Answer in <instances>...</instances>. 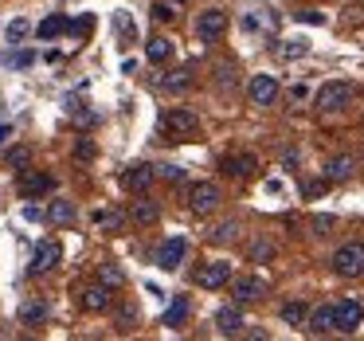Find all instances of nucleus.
I'll return each mask as SVG.
<instances>
[{"mask_svg":"<svg viewBox=\"0 0 364 341\" xmlns=\"http://www.w3.org/2000/svg\"><path fill=\"white\" fill-rule=\"evenodd\" d=\"M306 51H309V43H306V40H290L282 51H278V56H282V59H301Z\"/></svg>","mask_w":364,"mask_h":341,"instance_id":"7c9ffc66","label":"nucleus"},{"mask_svg":"<svg viewBox=\"0 0 364 341\" xmlns=\"http://www.w3.org/2000/svg\"><path fill=\"white\" fill-rule=\"evenodd\" d=\"M102 283L106 286H126V271L118 263H102Z\"/></svg>","mask_w":364,"mask_h":341,"instance_id":"bb28decb","label":"nucleus"},{"mask_svg":"<svg viewBox=\"0 0 364 341\" xmlns=\"http://www.w3.org/2000/svg\"><path fill=\"white\" fill-rule=\"evenodd\" d=\"M251 255H255V259H270V255H274V247H270V243H255Z\"/></svg>","mask_w":364,"mask_h":341,"instance_id":"ea45409f","label":"nucleus"},{"mask_svg":"<svg viewBox=\"0 0 364 341\" xmlns=\"http://www.w3.org/2000/svg\"><path fill=\"white\" fill-rule=\"evenodd\" d=\"M262 290H267V286H262V278H255V275H231V298L239 302V306H243V302H259L262 298Z\"/></svg>","mask_w":364,"mask_h":341,"instance_id":"9b49d317","label":"nucleus"},{"mask_svg":"<svg viewBox=\"0 0 364 341\" xmlns=\"http://www.w3.org/2000/svg\"><path fill=\"white\" fill-rule=\"evenodd\" d=\"M153 177H157V165H134V169H126V173H122V189L145 192L153 184Z\"/></svg>","mask_w":364,"mask_h":341,"instance_id":"2eb2a0df","label":"nucleus"},{"mask_svg":"<svg viewBox=\"0 0 364 341\" xmlns=\"http://www.w3.org/2000/svg\"><path fill=\"white\" fill-rule=\"evenodd\" d=\"M325 189H329V181H325V177H321V181H309L306 184V196H321Z\"/></svg>","mask_w":364,"mask_h":341,"instance_id":"4c0bfd02","label":"nucleus"},{"mask_svg":"<svg viewBox=\"0 0 364 341\" xmlns=\"http://www.w3.org/2000/svg\"><path fill=\"white\" fill-rule=\"evenodd\" d=\"M235 236H239V224H235V220H228V224H220V228L212 231V243H231Z\"/></svg>","mask_w":364,"mask_h":341,"instance_id":"c85d7f7f","label":"nucleus"},{"mask_svg":"<svg viewBox=\"0 0 364 341\" xmlns=\"http://www.w3.org/2000/svg\"><path fill=\"white\" fill-rule=\"evenodd\" d=\"M255 169H259V161L251 153H231V157H223V173L228 177H251Z\"/></svg>","mask_w":364,"mask_h":341,"instance_id":"f3484780","label":"nucleus"},{"mask_svg":"<svg viewBox=\"0 0 364 341\" xmlns=\"http://www.w3.org/2000/svg\"><path fill=\"white\" fill-rule=\"evenodd\" d=\"M71 32H75V36H82V32H95V16H79V20L71 24Z\"/></svg>","mask_w":364,"mask_h":341,"instance_id":"c9c22d12","label":"nucleus"},{"mask_svg":"<svg viewBox=\"0 0 364 341\" xmlns=\"http://www.w3.org/2000/svg\"><path fill=\"white\" fill-rule=\"evenodd\" d=\"M161 87H165L168 95H181V90L192 87V75H188V71H168L165 79H161Z\"/></svg>","mask_w":364,"mask_h":341,"instance_id":"b1692460","label":"nucleus"},{"mask_svg":"<svg viewBox=\"0 0 364 341\" xmlns=\"http://www.w3.org/2000/svg\"><path fill=\"white\" fill-rule=\"evenodd\" d=\"M278 318H282L286 325H306V318H309V306H306V302H286V306L278 310Z\"/></svg>","mask_w":364,"mask_h":341,"instance_id":"4be33fe9","label":"nucleus"},{"mask_svg":"<svg viewBox=\"0 0 364 341\" xmlns=\"http://www.w3.org/2000/svg\"><path fill=\"white\" fill-rule=\"evenodd\" d=\"M157 177H165V181L181 184V181H184V169H181V165H157Z\"/></svg>","mask_w":364,"mask_h":341,"instance_id":"72a5a7b5","label":"nucleus"},{"mask_svg":"<svg viewBox=\"0 0 364 341\" xmlns=\"http://www.w3.org/2000/svg\"><path fill=\"white\" fill-rule=\"evenodd\" d=\"M43 318H48V306H43V302H24V306H20V322L24 325H43Z\"/></svg>","mask_w":364,"mask_h":341,"instance_id":"393cba45","label":"nucleus"},{"mask_svg":"<svg viewBox=\"0 0 364 341\" xmlns=\"http://www.w3.org/2000/svg\"><path fill=\"white\" fill-rule=\"evenodd\" d=\"M231 283V263L228 259H212V263H200L196 267V286L204 290H220V286Z\"/></svg>","mask_w":364,"mask_h":341,"instance_id":"0eeeda50","label":"nucleus"},{"mask_svg":"<svg viewBox=\"0 0 364 341\" xmlns=\"http://www.w3.org/2000/svg\"><path fill=\"white\" fill-rule=\"evenodd\" d=\"M153 16H157L161 24H168V20L176 16V12H173V4H153Z\"/></svg>","mask_w":364,"mask_h":341,"instance_id":"e433bc0d","label":"nucleus"},{"mask_svg":"<svg viewBox=\"0 0 364 341\" xmlns=\"http://www.w3.org/2000/svg\"><path fill=\"white\" fill-rule=\"evenodd\" d=\"M223 32H228V12H223V9H204L196 16V36L204 43H215Z\"/></svg>","mask_w":364,"mask_h":341,"instance_id":"6e6552de","label":"nucleus"},{"mask_svg":"<svg viewBox=\"0 0 364 341\" xmlns=\"http://www.w3.org/2000/svg\"><path fill=\"white\" fill-rule=\"evenodd\" d=\"M40 216H43V212H40L36 204H28V208H24V220H40Z\"/></svg>","mask_w":364,"mask_h":341,"instance_id":"37998d69","label":"nucleus"},{"mask_svg":"<svg viewBox=\"0 0 364 341\" xmlns=\"http://www.w3.org/2000/svg\"><path fill=\"white\" fill-rule=\"evenodd\" d=\"M4 161H9V169L28 165V145H12V149H9V157H4Z\"/></svg>","mask_w":364,"mask_h":341,"instance_id":"473e14b6","label":"nucleus"},{"mask_svg":"<svg viewBox=\"0 0 364 341\" xmlns=\"http://www.w3.org/2000/svg\"><path fill=\"white\" fill-rule=\"evenodd\" d=\"M48 220L51 224H75V204H71V200H51Z\"/></svg>","mask_w":364,"mask_h":341,"instance_id":"5701e85b","label":"nucleus"},{"mask_svg":"<svg viewBox=\"0 0 364 341\" xmlns=\"http://www.w3.org/2000/svg\"><path fill=\"white\" fill-rule=\"evenodd\" d=\"M353 173H356V157H353V153H337V157L325 161V181H329V184L348 181Z\"/></svg>","mask_w":364,"mask_h":341,"instance_id":"ddd939ff","label":"nucleus"},{"mask_svg":"<svg viewBox=\"0 0 364 341\" xmlns=\"http://www.w3.org/2000/svg\"><path fill=\"white\" fill-rule=\"evenodd\" d=\"M333 330L337 333H356L364 325V306L356 298H341V302H333Z\"/></svg>","mask_w":364,"mask_h":341,"instance_id":"423d86ee","label":"nucleus"},{"mask_svg":"<svg viewBox=\"0 0 364 341\" xmlns=\"http://www.w3.org/2000/svg\"><path fill=\"white\" fill-rule=\"evenodd\" d=\"M63 28H67V24H63V20H59V16H48V20H43L40 28H36V32H40V40H55V36L63 32Z\"/></svg>","mask_w":364,"mask_h":341,"instance_id":"cd10ccee","label":"nucleus"},{"mask_svg":"<svg viewBox=\"0 0 364 341\" xmlns=\"http://www.w3.org/2000/svg\"><path fill=\"white\" fill-rule=\"evenodd\" d=\"M95 142H87V137H82V142L79 145H75V157H79V161H95Z\"/></svg>","mask_w":364,"mask_h":341,"instance_id":"f704fd0d","label":"nucleus"},{"mask_svg":"<svg viewBox=\"0 0 364 341\" xmlns=\"http://www.w3.org/2000/svg\"><path fill=\"white\" fill-rule=\"evenodd\" d=\"M82 306L95 310V314H98V310H106V306H110V286H106V283H90L87 294H82Z\"/></svg>","mask_w":364,"mask_h":341,"instance_id":"6ab92c4d","label":"nucleus"},{"mask_svg":"<svg viewBox=\"0 0 364 341\" xmlns=\"http://www.w3.org/2000/svg\"><path fill=\"white\" fill-rule=\"evenodd\" d=\"M28 32H32V28H28V20H24V16H16V20L9 24V43H24V36H28Z\"/></svg>","mask_w":364,"mask_h":341,"instance_id":"c756f323","label":"nucleus"},{"mask_svg":"<svg viewBox=\"0 0 364 341\" xmlns=\"http://www.w3.org/2000/svg\"><path fill=\"white\" fill-rule=\"evenodd\" d=\"M9 137H12V126H9V122H0V149L9 145Z\"/></svg>","mask_w":364,"mask_h":341,"instance_id":"79ce46f5","label":"nucleus"},{"mask_svg":"<svg viewBox=\"0 0 364 341\" xmlns=\"http://www.w3.org/2000/svg\"><path fill=\"white\" fill-rule=\"evenodd\" d=\"M333 271L341 278H364V239H348L333 251Z\"/></svg>","mask_w":364,"mask_h":341,"instance_id":"f03ea898","label":"nucleus"},{"mask_svg":"<svg viewBox=\"0 0 364 341\" xmlns=\"http://www.w3.org/2000/svg\"><path fill=\"white\" fill-rule=\"evenodd\" d=\"M129 220H134L137 228H153V224L161 220V208H157V200H149L145 192H137L134 208H129Z\"/></svg>","mask_w":364,"mask_h":341,"instance_id":"f8f14e48","label":"nucleus"},{"mask_svg":"<svg viewBox=\"0 0 364 341\" xmlns=\"http://www.w3.org/2000/svg\"><path fill=\"white\" fill-rule=\"evenodd\" d=\"M59 259H63V247L55 243V239H40L32 251V263H28V278H43L51 275V271L59 267Z\"/></svg>","mask_w":364,"mask_h":341,"instance_id":"20e7f679","label":"nucleus"},{"mask_svg":"<svg viewBox=\"0 0 364 341\" xmlns=\"http://www.w3.org/2000/svg\"><path fill=\"white\" fill-rule=\"evenodd\" d=\"M220 200H223V192H220V184H212V181H196L188 189V208L196 216H212L215 208H220Z\"/></svg>","mask_w":364,"mask_h":341,"instance_id":"39448f33","label":"nucleus"},{"mask_svg":"<svg viewBox=\"0 0 364 341\" xmlns=\"http://www.w3.org/2000/svg\"><path fill=\"white\" fill-rule=\"evenodd\" d=\"M4 67H32L36 63V51H9V56H0Z\"/></svg>","mask_w":364,"mask_h":341,"instance_id":"a878e982","label":"nucleus"},{"mask_svg":"<svg viewBox=\"0 0 364 341\" xmlns=\"http://www.w3.org/2000/svg\"><path fill=\"white\" fill-rule=\"evenodd\" d=\"M184 255H188V239H184V236H173V239H165V243L157 247V255H153V259H157L161 271H176V267L184 263Z\"/></svg>","mask_w":364,"mask_h":341,"instance_id":"1a4fd4ad","label":"nucleus"},{"mask_svg":"<svg viewBox=\"0 0 364 341\" xmlns=\"http://www.w3.org/2000/svg\"><path fill=\"white\" fill-rule=\"evenodd\" d=\"M118 32L134 36V24H129V16H126V12H118Z\"/></svg>","mask_w":364,"mask_h":341,"instance_id":"a19ab883","label":"nucleus"},{"mask_svg":"<svg viewBox=\"0 0 364 341\" xmlns=\"http://www.w3.org/2000/svg\"><path fill=\"white\" fill-rule=\"evenodd\" d=\"M356 98V87L353 83H341V79H333V83H321L317 87V95H314V106L321 114H341L348 103Z\"/></svg>","mask_w":364,"mask_h":341,"instance_id":"f257e3e1","label":"nucleus"},{"mask_svg":"<svg viewBox=\"0 0 364 341\" xmlns=\"http://www.w3.org/2000/svg\"><path fill=\"white\" fill-rule=\"evenodd\" d=\"M184 318H188V298H184V294H176V298L168 302V310H165V325H168V330H181Z\"/></svg>","mask_w":364,"mask_h":341,"instance_id":"aec40b11","label":"nucleus"},{"mask_svg":"<svg viewBox=\"0 0 364 341\" xmlns=\"http://www.w3.org/2000/svg\"><path fill=\"white\" fill-rule=\"evenodd\" d=\"M298 20H301V24H325V16H321V12H298Z\"/></svg>","mask_w":364,"mask_h":341,"instance_id":"58836bf2","label":"nucleus"},{"mask_svg":"<svg viewBox=\"0 0 364 341\" xmlns=\"http://www.w3.org/2000/svg\"><path fill=\"white\" fill-rule=\"evenodd\" d=\"M215 330L228 333V337H235V333L243 330V314H239V306H223V310H215Z\"/></svg>","mask_w":364,"mask_h":341,"instance_id":"a211bd4d","label":"nucleus"},{"mask_svg":"<svg viewBox=\"0 0 364 341\" xmlns=\"http://www.w3.org/2000/svg\"><path fill=\"white\" fill-rule=\"evenodd\" d=\"M247 98H251L255 106H270L278 98V79L274 75H255V79L247 83Z\"/></svg>","mask_w":364,"mask_h":341,"instance_id":"9d476101","label":"nucleus"},{"mask_svg":"<svg viewBox=\"0 0 364 341\" xmlns=\"http://www.w3.org/2000/svg\"><path fill=\"white\" fill-rule=\"evenodd\" d=\"M145 56H149V63H168L173 59V40H165V36L149 40L145 43Z\"/></svg>","mask_w":364,"mask_h":341,"instance_id":"412c9836","label":"nucleus"},{"mask_svg":"<svg viewBox=\"0 0 364 341\" xmlns=\"http://www.w3.org/2000/svg\"><path fill=\"white\" fill-rule=\"evenodd\" d=\"M309 228H314V236H329V231L337 228V220H333V216H314Z\"/></svg>","mask_w":364,"mask_h":341,"instance_id":"2f4dec72","label":"nucleus"},{"mask_svg":"<svg viewBox=\"0 0 364 341\" xmlns=\"http://www.w3.org/2000/svg\"><path fill=\"white\" fill-rule=\"evenodd\" d=\"M51 189H55V177H51V173H24V177H20V192H24L28 200L48 196Z\"/></svg>","mask_w":364,"mask_h":341,"instance_id":"4468645a","label":"nucleus"},{"mask_svg":"<svg viewBox=\"0 0 364 341\" xmlns=\"http://www.w3.org/2000/svg\"><path fill=\"white\" fill-rule=\"evenodd\" d=\"M333 302H325V306H317V310H309V318H306V330L309 333H337L333 330Z\"/></svg>","mask_w":364,"mask_h":341,"instance_id":"dca6fc26","label":"nucleus"},{"mask_svg":"<svg viewBox=\"0 0 364 341\" xmlns=\"http://www.w3.org/2000/svg\"><path fill=\"white\" fill-rule=\"evenodd\" d=\"M200 130V118L192 110H184V106H176V110H168L165 118H161V134L168 137V142H184L188 134H196Z\"/></svg>","mask_w":364,"mask_h":341,"instance_id":"7ed1b4c3","label":"nucleus"}]
</instances>
